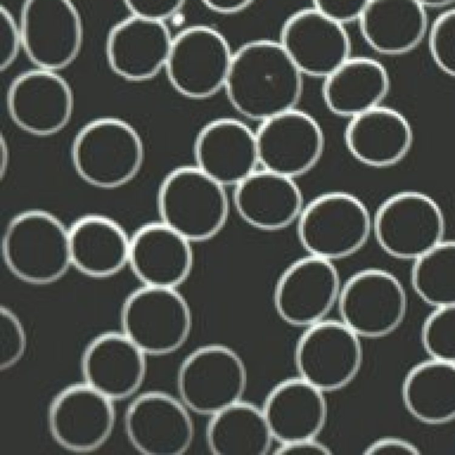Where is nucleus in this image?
I'll return each mask as SVG.
<instances>
[{"instance_id": "1", "label": "nucleus", "mask_w": 455, "mask_h": 455, "mask_svg": "<svg viewBox=\"0 0 455 455\" xmlns=\"http://www.w3.org/2000/svg\"><path fill=\"white\" fill-rule=\"evenodd\" d=\"M302 88L303 75L279 41L256 39L234 52L224 90L237 113L261 123L296 108Z\"/></svg>"}, {"instance_id": "2", "label": "nucleus", "mask_w": 455, "mask_h": 455, "mask_svg": "<svg viewBox=\"0 0 455 455\" xmlns=\"http://www.w3.org/2000/svg\"><path fill=\"white\" fill-rule=\"evenodd\" d=\"M2 254L7 268L20 281L52 283L72 267L68 228L44 210L21 212L6 226Z\"/></svg>"}, {"instance_id": "3", "label": "nucleus", "mask_w": 455, "mask_h": 455, "mask_svg": "<svg viewBox=\"0 0 455 455\" xmlns=\"http://www.w3.org/2000/svg\"><path fill=\"white\" fill-rule=\"evenodd\" d=\"M71 162L76 174L100 189H115L131 182L144 161V145L137 130L113 116L93 119L76 134Z\"/></svg>"}, {"instance_id": "4", "label": "nucleus", "mask_w": 455, "mask_h": 455, "mask_svg": "<svg viewBox=\"0 0 455 455\" xmlns=\"http://www.w3.org/2000/svg\"><path fill=\"white\" fill-rule=\"evenodd\" d=\"M160 221L191 243L205 242L225 227L229 212L225 187L196 165L169 172L157 192Z\"/></svg>"}, {"instance_id": "5", "label": "nucleus", "mask_w": 455, "mask_h": 455, "mask_svg": "<svg viewBox=\"0 0 455 455\" xmlns=\"http://www.w3.org/2000/svg\"><path fill=\"white\" fill-rule=\"evenodd\" d=\"M296 223L307 254L332 262L356 253L372 232L365 204L341 191L324 193L305 204Z\"/></svg>"}, {"instance_id": "6", "label": "nucleus", "mask_w": 455, "mask_h": 455, "mask_svg": "<svg viewBox=\"0 0 455 455\" xmlns=\"http://www.w3.org/2000/svg\"><path fill=\"white\" fill-rule=\"evenodd\" d=\"M247 380L240 355L227 345L211 343L196 348L181 362L177 390L191 412L212 417L243 400Z\"/></svg>"}, {"instance_id": "7", "label": "nucleus", "mask_w": 455, "mask_h": 455, "mask_svg": "<svg viewBox=\"0 0 455 455\" xmlns=\"http://www.w3.org/2000/svg\"><path fill=\"white\" fill-rule=\"evenodd\" d=\"M120 324L121 331L147 355H165L186 343L192 314L177 289L141 285L124 300Z\"/></svg>"}, {"instance_id": "8", "label": "nucleus", "mask_w": 455, "mask_h": 455, "mask_svg": "<svg viewBox=\"0 0 455 455\" xmlns=\"http://www.w3.org/2000/svg\"><path fill=\"white\" fill-rule=\"evenodd\" d=\"M372 232L390 257L414 261L443 240L445 219L428 195L402 191L379 206L372 218Z\"/></svg>"}, {"instance_id": "9", "label": "nucleus", "mask_w": 455, "mask_h": 455, "mask_svg": "<svg viewBox=\"0 0 455 455\" xmlns=\"http://www.w3.org/2000/svg\"><path fill=\"white\" fill-rule=\"evenodd\" d=\"M407 294L392 273L365 268L341 284L337 309L339 319L361 339H380L402 324L407 311Z\"/></svg>"}, {"instance_id": "10", "label": "nucleus", "mask_w": 455, "mask_h": 455, "mask_svg": "<svg viewBox=\"0 0 455 455\" xmlns=\"http://www.w3.org/2000/svg\"><path fill=\"white\" fill-rule=\"evenodd\" d=\"M233 53L220 31L195 25L173 36L164 70L178 93L205 100L224 90Z\"/></svg>"}, {"instance_id": "11", "label": "nucleus", "mask_w": 455, "mask_h": 455, "mask_svg": "<svg viewBox=\"0 0 455 455\" xmlns=\"http://www.w3.org/2000/svg\"><path fill=\"white\" fill-rule=\"evenodd\" d=\"M363 357L361 338L340 320L324 319L306 328L294 349L298 376L325 394L348 386Z\"/></svg>"}, {"instance_id": "12", "label": "nucleus", "mask_w": 455, "mask_h": 455, "mask_svg": "<svg viewBox=\"0 0 455 455\" xmlns=\"http://www.w3.org/2000/svg\"><path fill=\"white\" fill-rule=\"evenodd\" d=\"M19 23L23 51L36 68L58 72L79 55L84 28L71 0H24Z\"/></svg>"}, {"instance_id": "13", "label": "nucleus", "mask_w": 455, "mask_h": 455, "mask_svg": "<svg viewBox=\"0 0 455 455\" xmlns=\"http://www.w3.org/2000/svg\"><path fill=\"white\" fill-rule=\"evenodd\" d=\"M341 283L332 261L307 254L279 275L273 304L285 323L307 328L324 319L337 306Z\"/></svg>"}, {"instance_id": "14", "label": "nucleus", "mask_w": 455, "mask_h": 455, "mask_svg": "<svg viewBox=\"0 0 455 455\" xmlns=\"http://www.w3.org/2000/svg\"><path fill=\"white\" fill-rule=\"evenodd\" d=\"M113 401L84 382L62 388L47 413L50 434L63 449L86 453L101 447L116 422Z\"/></svg>"}, {"instance_id": "15", "label": "nucleus", "mask_w": 455, "mask_h": 455, "mask_svg": "<svg viewBox=\"0 0 455 455\" xmlns=\"http://www.w3.org/2000/svg\"><path fill=\"white\" fill-rule=\"evenodd\" d=\"M74 95L58 72L35 68L16 76L6 97L7 111L23 132L48 137L61 132L74 111Z\"/></svg>"}, {"instance_id": "16", "label": "nucleus", "mask_w": 455, "mask_h": 455, "mask_svg": "<svg viewBox=\"0 0 455 455\" xmlns=\"http://www.w3.org/2000/svg\"><path fill=\"white\" fill-rule=\"evenodd\" d=\"M190 411L165 392L148 391L137 395L124 414V430L133 448L148 455H179L194 438Z\"/></svg>"}, {"instance_id": "17", "label": "nucleus", "mask_w": 455, "mask_h": 455, "mask_svg": "<svg viewBox=\"0 0 455 455\" xmlns=\"http://www.w3.org/2000/svg\"><path fill=\"white\" fill-rule=\"evenodd\" d=\"M255 134L259 166L291 179L310 172L324 149L318 122L297 108L261 122Z\"/></svg>"}, {"instance_id": "18", "label": "nucleus", "mask_w": 455, "mask_h": 455, "mask_svg": "<svg viewBox=\"0 0 455 455\" xmlns=\"http://www.w3.org/2000/svg\"><path fill=\"white\" fill-rule=\"evenodd\" d=\"M279 43L303 76L324 79L351 57L344 25L313 7L300 9L284 20Z\"/></svg>"}, {"instance_id": "19", "label": "nucleus", "mask_w": 455, "mask_h": 455, "mask_svg": "<svg viewBox=\"0 0 455 455\" xmlns=\"http://www.w3.org/2000/svg\"><path fill=\"white\" fill-rule=\"evenodd\" d=\"M195 165L223 187H235L259 166L256 134L235 118L204 125L193 147Z\"/></svg>"}, {"instance_id": "20", "label": "nucleus", "mask_w": 455, "mask_h": 455, "mask_svg": "<svg viewBox=\"0 0 455 455\" xmlns=\"http://www.w3.org/2000/svg\"><path fill=\"white\" fill-rule=\"evenodd\" d=\"M172 38L165 22L130 15L108 34V66L125 81L150 80L164 69Z\"/></svg>"}, {"instance_id": "21", "label": "nucleus", "mask_w": 455, "mask_h": 455, "mask_svg": "<svg viewBox=\"0 0 455 455\" xmlns=\"http://www.w3.org/2000/svg\"><path fill=\"white\" fill-rule=\"evenodd\" d=\"M146 357L121 331L102 332L90 340L82 354L83 382L113 402L125 399L144 381Z\"/></svg>"}, {"instance_id": "22", "label": "nucleus", "mask_w": 455, "mask_h": 455, "mask_svg": "<svg viewBox=\"0 0 455 455\" xmlns=\"http://www.w3.org/2000/svg\"><path fill=\"white\" fill-rule=\"evenodd\" d=\"M191 243L162 221L147 223L130 237L128 265L142 285L177 289L193 268Z\"/></svg>"}, {"instance_id": "23", "label": "nucleus", "mask_w": 455, "mask_h": 455, "mask_svg": "<svg viewBox=\"0 0 455 455\" xmlns=\"http://www.w3.org/2000/svg\"><path fill=\"white\" fill-rule=\"evenodd\" d=\"M233 204L247 225L265 232L297 222L305 205L294 179L265 169L256 170L235 187Z\"/></svg>"}, {"instance_id": "24", "label": "nucleus", "mask_w": 455, "mask_h": 455, "mask_svg": "<svg viewBox=\"0 0 455 455\" xmlns=\"http://www.w3.org/2000/svg\"><path fill=\"white\" fill-rule=\"evenodd\" d=\"M344 141L357 162L372 168H387L407 156L413 131L402 113L379 105L349 119Z\"/></svg>"}, {"instance_id": "25", "label": "nucleus", "mask_w": 455, "mask_h": 455, "mask_svg": "<svg viewBox=\"0 0 455 455\" xmlns=\"http://www.w3.org/2000/svg\"><path fill=\"white\" fill-rule=\"evenodd\" d=\"M278 443L318 437L325 427V393L297 376L275 385L261 407Z\"/></svg>"}, {"instance_id": "26", "label": "nucleus", "mask_w": 455, "mask_h": 455, "mask_svg": "<svg viewBox=\"0 0 455 455\" xmlns=\"http://www.w3.org/2000/svg\"><path fill=\"white\" fill-rule=\"evenodd\" d=\"M358 23L365 43L387 56L410 52L429 28L427 8L418 0H370Z\"/></svg>"}, {"instance_id": "27", "label": "nucleus", "mask_w": 455, "mask_h": 455, "mask_svg": "<svg viewBox=\"0 0 455 455\" xmlns=\"http://www.w3.org/2000/svg\"><path fill=\"white\" fill-rule=\"evenodd\" d=\"M71 266L92 278H107L128 265L130 237L115 220L86 214L68 228Z\"/></svg>"}, {"instance_id": "28", "label": "nucleus", "mask_w": 455, "mask_h": 455, "mask_svg": "<svg viewBox=\"0 0 455 455\" xmlns=\"http://www.w3.org/2000/svg\"><path fill=\"white\" fill-rule=\"evenodd\" d=\"M389 88V75L382 63L368 57H349L323 79L322 93L330 112L351 119L379 106Z\"/></svg>"}, {"instance_id": "29", "label": "nucleus", "mask_w": 455, "mask_h": 455, "mask_svg": "<svg viewBox=\"0 0 455 455\" xmlns=\"http://www.w3.org/2000/svg\"><path fill=\"white\" fill-rule=\"evenodd\" d=\"M402 401L420 423L438 426L455 419V363L428 357L412 366L402 383Z\"/></svg>"}, {"instance_id": "30", "label": "nucleus", "mask_w": 455, "mask_h": 455, "mask_svg": "<svg viewBox=\"0 0 455 455\" xmlns=\"http://www.w3.org/2000/svg\"><path fill=\"white\" fill-rule=\"evenodd\" d=\"M262 408L241 400L210 417L209 451L216 455H263L274 442Z\"/></svg>"}, {"instance_id": "31", "label": "nucleus", "mask_w": 455, "mask_h": 455, "mask_svg": "<svg viewBox=\"0 0 455 455\" xmlns=\"http://www.w3.org/2000/svg\"><path fill=\"white\" fill-rule=\"evenodd\" d=\"M411 283L433 308L455 305V240H443L413 261Z\"/></svg>"}, {"instance_id": "32", "label": "nucleus", "mask_w": 455, "mask_h": 455, "mask_svg": "<svg viewBox=\"0 0 455 455\" xmlns=\"http://www.w3.org/2000/svg\"><path fill=\"white\" fill-rule=\"evenodd\" d=\"M420 340L428 357L455 363V305L430 312L422 323Z\"/></svg>"}, {"instance_id": "33", "label": "nucleus", "mask_w": 455, "mask_h": 455, "mask_svg": "<svg viewBox=\"0 0 455 455\" xmlns=\"http://www.w3.org/2000/svg\"><path fill=\"white\" fill-rule=\"evenodd\" d=\"M427 43L435 66L455 78V7L443 12L429 25Z\"/></svg>"}, {"instance_id": "34", "label": "nucleus", "mask_w": 455, "mask_h": 455, "mask_svg": "<svg viewBox=\"0 0 455 455\" xmlns=\"http://www.w3.org/2000/svg\"><path fill=\"white\" fill-rule=\"evenodd\" d=\"M27 334L22 322L9 307H1L0 366L2 371L15 366L27 349Z\"/></svg>"}, {"instance_id": "35", "label": "nucleus", "mask_w": 455, "mask_h": 455, "mask_svg": "<svg viewBox=\"0 0 455 455\" xmlns=\"http://www.w3.org/2000/svg\"><path fill=\"white\" fill-rule=\"evenodd\" d=\"M20 50L23 51V41L20 23L8 8L2 5L0 18V66L2 71L8 69L13 64Z\"/></svg>"}, {"instance_id": "36", "label": "nucleus", "mask_w": 455, "mask_h": 455, "mask_svg": "<svg viewBox=\"0 0 455 455\" xmlns=\"http://www.w3.org/2000/svg\"><path fill=\"white\" fill-rule=\"evenodd\" d=\"M131 15L149 20H165L173 17L186 0H123Z\"/></svg>"}, {"instance_id": "37", "label": "nucleus", "mask_w": 455, "mask_h": 455, "mask_svg": "<svg viewBox=\"0 0 455 455\" xmlns=\"http://www.w3.org/2000/svg\"><path fill=\"white\" fill-rule=\"evenodd\" d=\"M312 7L330 19L346 25L358 21L370 0H311Z\"/></svg>"}, {"instance_id": "38", "label": "nucleus", "mask_w": 455, "mask_h": 455, "mask_svg": "<svg viewBox=\"0 0 455 455\" xmlns=\"http://www.w3.org/2000/svg\"><path fill=\"white\" fill-rule=\"evenodd\" d=\"M363 453L369 455L419 454L420 450L412 442L395 435H385L371 442Z\"/></svg>"}, {"instance_id": "39", "label": "nucleus", "mask_w": 455, "mask_h": 455, "mask_svg": "<svg viewBox=\"0 0 455 455\" xmlns=\"http://www.w3.org/2000/svg\"><path fill=\"white\" fill-rule=\"evenodd\" d=\"M274 452L282 455H328L331 450L318 437H315L279 443Z\"/></svg>"}, {"instance_id": "40", "label": "nucleus", "mask_w": 455, "mask_h": 455, "mask_svg": "<svg viewBox=\"0 0 455 455\" xmlns=\"http://www.w3.org/2000/svg\"><path fill=\"white\" fill-rule=\"evenodd\" d=\"M211 11L230 15L241 12L247 9L255 0H201Z\"/></svg>"}, {"instance_id": "41", "label": "nucleus", "mask_w": 455, "mask_h": 455, "mask_svg": "<svg viewBox=\"0 0 455 455\" xmlns=\"http://www.w3.org/2000/svg\"><path fill=\"white\" fill-rule=\"evenodd\" d=\"M1 175L4 176L6 170L9 165L10 153L7 143L4 140V138L2 136L1 138Z\"/></svg>"}, {"instance_id": "42", "label": "nucleus", "mask_w": 455, "mask_h": 455, "mask_svg": "<svg viewBox=\"0 0 455 455\" xmlns=\"http://www.w3.org/2000/svg\"><path fill=\"white\" fill-rule=\"evenodd\" d=\"M423 6L427 8H441L450 6L455 0H418Z\"/></svg>"}]
</instances>
